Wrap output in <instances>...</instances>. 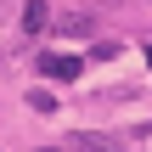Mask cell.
<instances>
[{
  "label": "cell",
  "instance_id": "6da1fadb",
  "mask_svg": "<svg viewBox=\"0 0 152 152\" xmlns=\"http://www.w3.org/2000/svg\"><path fill=\"white\" fill-rule=\"evenodd\" d=\"M79 68H85V56H39V73L45 79H79Z\"/></svg>",
  "mask_w": 152,
  "mask_h": 152
},
{
  "label": "cell",
  "instance_id": "7a4b0ae2",
  "mask_svg": "<svg viewBox=\"0 0 152 152\" xmlns=\"http://www.w3.org/2000/svg\"><path fill=\"white\" fill-rule=\"evenodd\" d=\"M51 23V11H45V0H23V34H39Z\"/></svg>",
  "mask_w": 152,
  "mask_h": 152
},
{
  "label": "cell",
  "instance_id": "3957f363",
  "mask_svg": "<svg viewBox=\"0 0 152 152\" xmlns=\"http://www.w3.org/2000/svg\"><path fill=\"white\" fill-rule=\"evenodd\" d=\"M56 28H62V34H85L90 17H85V11H68V17H56Z\"/></svg>",
  "mask_w": 152,
  "mask_h": 152
},
{
  "label": "cell",
  "instance_id": "277c9868",
  "mask_svg": "<svg viewBox=\"0 0 152 152\" xmlns=\"http://www.w3.org/2000/svg\"><path fill=\"white\" fill-rule=\"evenodd\" d=\"M90 56H102V62H113V56H124V45H118V39H102V45H90Z\"/></svg>",
  "mask_w": 152,
  "mask_h": 152
},
{
  "label": "cell",
  "instance_id": "5b68a950",
  "mask_svg": "<svg viewBox=\"0 0 152 152\" xmlns=\"http://www.w3.org/2000/svg\"><path fill=\"white\" fill-rule=\"evenodd\" d=\"M28 107H34V113H51V107H56V96H45V90H34V96H28Z\"/></svg>",
  "mask_w": 152,
  "mask_h": 152
},
{
  "label": "cell",
  "instance_id": "8992f818",
  "mask_svg": "<svg viewBox=\"0 0 152 152\" xmlns=\"http://www.w3.org/2000/svg\"><path fill=\"white\" fill-rule=\"evenodd\" d=\"M51 152H68V147H51Z\"/></svg>",
  "mask_w": 152,
  "mask_h": 152
},
{
  "label": "cell",
  "instance_id": "52a82bcc",
  "mask_svg": "<svg viewBox=\"0 0 152 152\" xmlns=\"http://www.w3.org/2000/svg\"><path fill=\"white\" fill-rule=\"evenodd\" d=\"M147 62H152V51H147Z\"/></svg>",
  "mask_w": 152,
  "mask_h": 152
},
{
  "label": "cell",
  "instance_id": "ba28073f",
  "mask_svg": "<svg viewBox=\"0 0 152 152\" xmlns=\"http://www.w3.org/2000/svg\"><path fill=\"white\" fill-rule=\"evenodd\" d=\"M0 11H6V6H0Z\"/></svg>",
  "mask_w": 152,
  "mask_h": 152
}]
</instances>
